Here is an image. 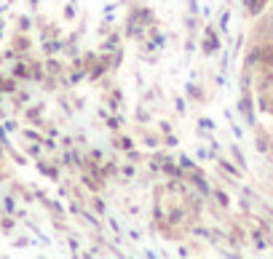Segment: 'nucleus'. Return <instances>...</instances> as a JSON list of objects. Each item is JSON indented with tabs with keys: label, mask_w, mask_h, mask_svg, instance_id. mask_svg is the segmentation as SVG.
<instances>
[{
	"label": "nucleus",
	"mask_w": 273,
	"mask_h": 259,
	"mask_svg": "<svg viewBox=\"0 0 273 259\" xmlns=\"http://www.w3.org/2000/svg\"><path fill=\"white\" fill-rule=\"evenodd\" d=\"M177 163H179V166H182L185 171H196V168H198L196 163H193V158H190L188 152H185V155H179V158H177Z\"/></svg>",
	"instance_id": "nucleus-19"
},
{
	"label": "nucleus",
	"mask_w": 273,
	"mask_h": 259,
	"mask_svg": "<svg viewBox=\"0 0 273 259\" xmlns=\"http://www.w3.org/2000/svg\"><path fill=\"white\" fill-rule=\"evenodd\" d=\"M161 131H163V136H166V134H171V123H166V120H163V123H161Z\"/></svg>",
	"instance_id": "nucleus-30"
},
{
	"label": "nucleus",
	"mask_w": 273,
	"mask_h": 259,
	"mask_svg": "<svg viewBox=\"0 0 273 259\" xmlns=\"http://www.w3.org/2000/svg\"><path fill=\"white\" fill-rule=\"evenodd\" d=\"M198 128H201V131H212L214 123L209 120V118H198Z\"/></svg>",
	"instance_id": "nucleus-24"
},
{
	"label": "nucleus",
	"mask_w": 273,
	"mask_h": 259,
	"mask_svg": "<svg viewBox=\"0 0 273 259\" xmlns=\"http://www.w3.org/2000/svg\"><path fill=\"white\" fill-rule=\"evenodd\" d=\"M228 24H230V11L225 8L222 16H220V35H228Z\"/></svg>",
	"instance_id": "nucleus-20"
},
{
	"label": "nucleus",
	"mask_w": 273,
	"mask_h": 259,
	"mask_svg": "<svg viewBox=\"0 0 273 259\" xmlns=\"http://www.w3.org/2000/svg\"><path fill=\"white\" fill-rule=\"evenodd\" d=\"M86 72H83V70H75V72H73V78H70V80H73V83H78V80H81V78H83Z\"/></svg>",
	"instance_id": "nucleus-29"
},
{
	"label": "nucleus",
	"mask_w": 273,
	"mask_h": 259,
	"mask_svg": "<svg viewBox=\"0 0 273 259\" xmlns=\"http://www.w3.org/2000/svg\"><path fill=\"white\" fill-rule=\"evenodd\" d=\"M174 107L179 115H188V104H185V96H179V94H174Z\"/></svg>",
	"instance_id": "nucleus-21"
},
{
	"label": "nucleus",
	"mask_w": 273,
	"mask_h": 259,
	"mask_svg": "<svg viewBox=\"0 0 273 259\" xmlns=\"http://www.w3.org/2000/svg\"><path fill=\"white\" fill-rule=\"evenodd\" d=\"M137 123H150V112H147L145 107H137V118H134Z\"/></svg>",
	"instance_id": "nucleus-22"
},
{
	"label": "nucleus",
	"mask_w": 273,
	"mask_h": 259,
	"mask_svg": "<svg viewBox=\"0 0 273 259\" xmlns=\"http://www.w3.org/2000/svg\"><path fill=\"white\" fill-rule=\"evenodd\" d=\"M129 14H131V16H137V19L142 22V24H145L147 30H150L153 24H158V22H155V14H153V8H150V6L137 3V6H131V8H129Z\"/></svg>",
	"instance_id": "nucleus-4"
},
{
	"label": "nucleus",
	"mask_w": 273,
	"mask_h": 259,
	"mask_svg": "<svg viewBox=\"0 0 273 259\" xmlns=\"http://www.w3.org/2000/svg\"><path fill=\"white\" fill-rule=\"evenodd\" d=\"M196 155H198L201 160H214V158H217V152H209L206 147H198V152H196Z\"/></svg>",
	"instance_id": "nucleus-23"
},
{
	"label": "nucleus",
	"mask_w": 273,
	"mask_h": 259,
	"mask_svg": "<svg viewBox=\"0 0 273 259\" xmlns=\"http://www.w3.org/2000/svg\"><path fill=\"white\" fill-rule=\"evenodd\" d=\"M265 8V6L260 3V0H244V11H246V16H257Z\"/></svg>",
	"instance_id": "nucleus-14"
},
{
	"label": "nucleus",
	"mask_w": 273,
	"mask_h": 259,
	"mask_svg": "<svg viewBox=\"0 0 273 259\" xmlns=\"http://www.w3.org/2000/svg\"><path fill=\"white\" fill-rule=\"evenodd\" d=\"M270 16H273V0H270Z\"/></svg>",
	"instance_id": "nucleus-32"
},
{
	"label": "nucleus",
	"mask_w": 273,
	"mask_h": 259,
	"mask_svg": "<svg viewBox=\"0 0 273 259\" xmlns=\"http://www.w3.org/2000/svg\"><path fill=\"white\" fill-rule=\"evenodd\" d=\"M118 46H121V32H107V38L102 40V54L118 51Z\"/></svg>",
	"instance_id": "nucleus-9"
},
{
	"label": "nucleus",
	"mask_w": 273,
	"mask_h": 259,
	"mask_svg": "<svg viewBox=\"0 0 273 259\" xmlns=\"http://www.w3.org/2000/svg\"><path fill=\"white\" fill-rule=\"evenodd\" d=\"M254 147L265 155V158H273V139L268 136V131L257 123H254Z\"/></svg>",
	"instance_id": "nucleus-3"
},
{
	"label": "nucleus",
	"mask_w": 273,
	"mask_h": 259,
	"mask_svg": "<svg viewBox=\"0 0 273 259\" xmlns=\"http://www.w3.org/2000/svg\"><path fill=\"white\" fill-rule=\"evenodd\" d=\"M260 59H262V48H260V40H257L254 46H249L246 54H244V67H254V64H260Z\"/></svg>",
	"instance_id": "nucleus-8"
},
{
	"label": "nucleus",
	"mask_w": 273,
	"mask_h": 259,
	"mask_svg": "<svg viewBox=\"0 0 273 259\" xmlns=\"http://www.w3.org/2000/svg\"><path fill=\"white\" fill-rule=\"evenodd\" d=\"M188 8H190L188 14H201L198 11V0H188Z\"/></svg>",
	"instance_id": "nucleus-28"
},
{
	"label": "nucleus",
	"mask_w": 273,
	"mask_h": 259,
	"mask_svg": "<svg viewBox=\"0 0 273 259\" xmlns=\"http://www.w3.org/2000/svg\"><path fill=\"white\" fill-rule=\"evenodd\" d=\"M121 176L131 179V176H134V166H123V168H121Z\"/></svg>",
	"instance_id": "nucleus-27"
},
{
	"label": "nucleus",
	"mask_w": 273,
	"mask_h": 259,
	"mask_svg": "<svg viewBox=\"0 0 273 259\" xmlns=\"http://www.w3.org/2000/svg\"><path fill=\"white\" fill-rule=\"evenodd\" d=\"M254 86L257 94H268L273 88V67H262V72L254 75Z\"/></svg>",
	"instance_id": "nucleus-5"
},
{
	"label": "nucleus",
	"mask_w": 273,
	"mask_h": 259,
	"mask_svg": "<svg viewBox=\"0 0 273 259\" xmlns=\"http://www.w3.org/2000/svg\"><path fill=\"white\" fill-rule=\"evenodd\" d=\"M113 144L118 147V150H131V147H134V142H131V136H126V134H115V139H113Z\"/></svg>",
	"instance_id": "nucleus-13"
},
{
	"label": "nucleus",
	"mask_w": 273,
	"mask_h": 259,
	"mask_svg": "<svg viewBox=\"0 0 273 259\" xmlns=\"http://www.w3.org/2000/svg\"><path fill=\"white\" fill-rule=\"evenodd\" d=\"M260 48H262V59H260V64H262V67H273V40L260 43Z\"/></svg>",
	"instance_id": "nucleus-11"
},
{
	"label": "nucleus",
	"mask_w": 273,
	"mask_h": 259,
	"mask_svg": "<svg viewBox=\"0 0 273 259\" xmlns=\"http://www.w3.org/2000/svg\"><path fill=\"white\" fill-rule=\"evenodd\" d=\"M201 32H204L201 35V54H204V56H214V54H220V48H222L220 32H217L212 24H206Z\"/></svg>",
	"instance_id": "nucleus-1"
},
{
	"label": "nucleus",
	"mask_w": 273,
	"mask_h": 259,
	"mask_svg": "<svg viewBox=\"0 0 273 259\" xmlns=\"http://www.w3.org/2000/svg\"><path fill=\"white\" fill-rule=\"evenodd\" d=\"M270 112H273V107H270Z\"/></svg>",
	"instance_id": "nucleus-33"
},
{
	"label": "nucleus",
	"mask_w": 273,
	"mask_h": 259,
	"mask_svg": "<svg viewBox=\"0 0 273 259\" xmlns=\"http://www.w3.org/2000/svg\"><path fill=\"white\" fill-rule=\"evenodd\" d=\"M65 16L67 19H75V8H73V6H67V8H65Z\"/></svg>",
	"instance_id": "nucleus-31"
},
{
	"label": "nucleus",
	"mask_w": 273,
	"mask_h": 259,
	"mask_svg": "<svg viewBox=\"0 0 273 259\" xmlns=\"http://www.w3.org/2000/svg\"><path fill=\"white\" fill-rule=\"evenodd\" d=\"M230 155H233V160H236L238 168H244V171L249 168V166H246V158H244V152H241L238 144H230Z\"/></svg>",
	"instance_id": "nucleus-15"
},
{
	"label": "nucleus",
	"mask_w": 273,
	"mask_h": 259,
	"mask_svg": "<svg viewBox=\"0 0 273 259\" xmlns=\"http://www.w3.org/2000/svg\"><path fill=\"white\" fill-rule=\"evenodd\" d=\"M185 94H188V99H190V102H198V104H201V102H206L204 88H201L198 83H188V86H185Z\"/></svg>",
	"instance_id": "nucleus-10"
},
{
	"label": "nucleus",
	"mask_w": 273,
	"mask_h": 259,
	"mask_svg": "<svg viewBox=\"0 0 273 259\" xmlns=\"http://www.w3.org/2000/svg\"><path fill=\"white\" fill-rule=\"evenodd\" d=\"M214 160H217V166H220V168L225 171V174H230L233 179H236V182H241V179H244V174H246V171H244V168H238V166H236V163H230V160H225V158H222V155H217V158H214Z\"/></svg>",
	"instance_id": "nucleus-6"
},
{
	"label": "nucleus",
	"mask_w": 273,
	"mask_h": 259,
	"mask_svg": "<svg viewBox=\"0 0 273 259\" xmlns=\"http://www.w3.org/2000/svg\"><path fill=\"white\" fill-rule=\"evenodd\" d=\"M185 30H188V35H198V30H201L198 14H188V16H185Z\"/></svg>",
	"instance_id": "nucleus-12"
},
{
	"label": "nucleus",
	"mask_w": 273,
	"mask_h": 259,
	"mask_svg": "<svg viewBox=\"0 0 273 259\" xmlns=\"http://www.w3.org/2000/svg\"><path fill=\"white\" fill-rule=\"evenodd\" d=\"M91 208H94V214H97V216H105L107 206H105V200L99 198V192H94V198H91Z\"/></svg>",
	"instance_id": "nucleus-16"
},
{
	"label": "nucleus",
	"mask_w": 273,
	"mask_h": 259,
	"mask_svg": "<svg viewBox=\"0 0 273 259\" xmlns=\"http://www.w3.org/2000/svg\"><path fill=\"white\" fill-rule=\"evenodd\" d=\"M257 38H260V43H268V40H273V16H268V19H262L260 24H257Z\"/></svg>",
	"instance_id": "nucleus-7"
},
{
	"label": "nucleus",
	"mask_w": 273,
	"mask_h": 259,
	"mask_svg": "<svg viewBox=\"0 0 273 259\" xmlns=\"http://www.w3.org/2000/svg\"><path fill=\"white\" fill-rule=\"evenodd\" d=\"M177 142H179V139H177L174 134H166V136H163V144H166V147H177Z\"/></svg>",
	"instance_id": "nucleus-26"
},
{
	"label": "nucleus",
	"mask_w": 273,
	"mask_h": 259,
	"mask_svg": "<svg viewBox=\"0 0 273 259\" xmlns=\"http://www.w3.org/2000/svg\"><path fill=\"white\" fill-rule=\"evenodd\" d=\"M249 238L254 240V248H260V251H262V248H268V240L262 238V232H260V230H249Z\"/></svg>",
	"instance_id": "nucleus-17"
},
{
	"label": "nucleus",
	"mask_w": 273,
	"mask_h": 259,
	"mask_svg": "<svg viewBox=\"0 0 273 259\" xmlns=\"http://www.w3.org/2000/svg\"><path fill=\"white\" fill-rule=\"evenodd\" d=\"M238 112H241V118H244V123L254 128V123H257V110H254L252 88H244V91H241V96H238Z\"/></svg>",
	"instance_id": "nucleus-2"
},
{
	"label": "nucleus",
	"mask_w": 273,
	"mask_h": 259,
	"mask_svg": "<svg viewBox=\"0 0 273 259\" xmlns=\"http://www.w3.org/2000/svg\"><path fill=\"white\" fill-rule=\"evenodd\" d=\"M212 198L220 203L222 208H230V195H228V192H222V190H212Z\"/></svg>",
	"instance_id": "nucleus-18"
},
{
	"label": "nucleus",
	"mask_w": 273,
	"mask_h": 259,
	"mask_svg": "<svg viewBox=\"0 0 273 259\" xmlns=\"http://www.w3.org/2000/svg\"><path fill=\"white\" fill-rule=\"evenodd\" d=\"M126 158H129V163H139V160H142V155H139L134 147H131V150H126Z\"/></svg>",
	"instance_id": "nucleus-25"
}]
</instances>
